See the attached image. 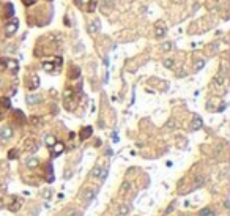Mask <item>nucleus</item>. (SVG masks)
Here are the masks:
<instances>
[{
	"label": "nucleus",
	"mask_w": 230,
	"mask_h": 216,
	"mask_svg": "<svg viewBox=\"0 0 230 216\" xmlns=\"http://www.w3.org/2000/svg\"><path fill=\"white\" fill-rule=\"evenodd\" d=\"M74 3L79 6L82 11H95L96 10V0H74Z\"/></svg>",
	"instance_id": "f257e3e1"
},
{
	"label": "nucleus",
	"mask_w": 230,
	"mask_h": 216,
	"mask_svg": "<svg viewBox=\"0 0 230 216\" xmlns=\"http://www.w3.org/2000/svg\"><path fill=\"white\" fill-rule=\"evenodd\" d=\"M43 68L47 73H58L60 68H61V59L57 57L55 59V63L54 62H43Z\"/></svg>",
	"instance_id": "f03ea898"
},
{
	"label": "nucleus",
	"mask_w": 230,
	"mask_h": 216,
	"mask_svg": "<svg viewBox=\"0 0 230 216\" xmlns=\"http://www.w3.org/2000/svg\"><path fill=\"white\" fill-rule=\"evenodd\" d=\"M17 27H19V21L17 19H11L10 22H6L5 24V37H13V35L16 33L17 30Z\"/></svg>",
	"instance_id": "7ed1b4c3"
},
{
	"label": "nucleus",
	"mask_w": 230,
	"mask_h": 216,
	"mask_svg": "<svg viewBox=\"0 0 230 216\" xmlns=\"http://www.w3.org/2000/svg\"><path fill=\"white\" fill-rule=\"evenodd\" d=\"M0 63L3 65V68L10 69V71H13V73H16V71H17V68H19L17 62H16V60H13V59H0Z\"/></svg>",
	"instance_id": "20e7f679"
},
{
	"label": "nucleus",
	"mask_w": 230,
	"mask_h": 216,
	"mask_svg": "<svg viewBox=\"0 0 230 216\" xmlns=\"http://www.w3.org/2000/svg\"><path fill=\"white\" fill-rule=\"evenodd\" d=\"M155 35H156L158 38H164L165 35H167V27L164 25L162 21L156 22V25H155Z\"/></svg>",
	"instance_id": "39448f33"
},
{
	"label": "nucleus",
	"mask_w": 230,
	"mask_h": 216,
	"mask_svg": "<svg viewBox=\"0 0 230 216\" xmlns=\"http://www.w3.org/2000/svg\"><path fill=\"white\" fill-rule=\"evenodd\" d=\"M11 136H13V129L10 126H5L3 129H0V137H2L3 141H8Z\"/></svg>",
	"instance_id": "423d86ee"
},
{
	"label": "nucleus",
	"mask_w": 230,
	"mask_h": 216,
	"mask_svg": "<svg viewBox=\"0 0 230 216\" xmlns=\"http://www.w3.org/2000/svg\"><path fill=\"white\" fill-rule=\"evenodd\" d=\"M87 30H88L90 35H95L96 32L99 30V22H98V21H93V22H90L88 27H87Z\"/></svg>",
	"instance_id": "0eeeda50"
},
{
	"label": "nucleus",
	"mask_w": 230,
	"mask_h": 216,
	"mask_svg": "<svg viewBox=\"0 0 230 216\" xmlns=\"http://www.w3.org/2000/svg\"><path fill=\"white\" fill-rule=\"evenodd\" d=\"M92 133H93V128L92 126H85V128L80 131V139H82V141H85L87 137L92 136Z\"/></svg>",
	"instance_id": "6e6552de"
},
{
	"label": "nucleus",
	"mask_w": 230,
	"mask_h": 216,
	"mask_svg": "<svg viewBox=\"0 0 230 216\" xmlns=\"http://www.w3.org/2000/svg\"><path fill=\"white\" fill-rule=\"evenodd\" d=\"M54 145H55V150L52 151V155H54V156H58V155H60V153H61V151H63V150H65V145H63V144H61V142H55Z\"/></svg>",
	"instance_id": "1a4fd4ad"
},
{
	"label": "nucleus",
	"mask_w": 230,
	"mask_h": 216,
	"mask_svg": "<svg viewBox=\"0 0 230 216\" xmlns=\"http://www.w3.org/2000/svg\"><path fill=\"white\" fill-rule=\"evenodd\" d=\"M39 101H41V96H38V95H29L27 96V104H36Z\"/></svg>",
	"instance_id": "9d476101"
},
{
	"label": "nucleus",
	"mask_w": 230,
	"mask_h": 216,
	"mask_svg": "<svg viewBox=\"0 0 230 216\" xmlns=\"http://www.w3.org/2000/svg\"><path fill=\"white\" fill-rule=\"evenodd\" d=\"M200 128H202V118L196 117V118H194V122H192V131H197Z\"/></svg>",
	"instance_id": "9b49d317"
},
{
	"label": "nucleus",
	"mask_w": 230,
	"mask_h": 216,
	"mask_svg": "<svg viewBox=\"0 0 230 216\" xmlns=\"http://www.w3.org/2000/svg\"><path fill=\"white\" fill-rule=\"evenodd\" d=\"M38 85H39V79H38V76H36V74H33V76H32V84L29 85V88L35 90V88H36Z\"/></svg>",
	"instance_id": "f8f14e48"
},
{
	"label": "nucleus",
	"mask_w": 230,
	"mask_h": 216,
	"mask_svg": "<svg viewBox=\"0 0 230 216\" xmlns=\"http://www.w3.org/2000/svg\"><path fill=\"white\" fill-rule=\"evenodd\" d=\"M92 175H93V177H99V178H101V175H102V169H101L99 166H95V167H93V170H92Z\"/></svg>",
	"instance_id": "ddd939ff"
},
{
	"label": "nucleus",
	"mask_w": 230,
	"mask_h": 216,
	"mask_svg": "<svg viewBox=\"0 0 230 216\" xmlns=\"http://www.w3.org/2000/svg\"><path fill=\"white\" fill-rule=\"evenodd\" d=\"M27 166H29V167H36V166H38V159H36V158L27 159Z\"/></svg>",
	"instance_id": "4468645a"
},
{
	"label": "nucleus",
	"mask_w": 230,
	"mask_h": 216,
	"mask_svg": "<svg viewBox=\"0 0 230 216\" xmlns=\"http://www.w3.org/2000/svg\"><path fill=\"white\" fill-rule=\"evenodd\" d=\"M55 144V137L54 136H46V145H49V147H52V145Z\"/></svg>",
	"instance_id": "2eb2a0df"
},
{
	"label": "nucleus",
	"mask_w": 230,
	"mask_h": 216,
	"mask_svg": "<svg viewBox=\"0 0 230 216\" xmlns=\"http://www.w3.org/2000/svg\"><path fill=\"white\" fill-rule=\"evenodd\" d=\"M200 216H214V213L210 210V208H205V210L200 211Z\"/></svg>",
	"instance_id": "dca6fc26"
},
{
	"label": "nucleus",
	"mask_w": 230,
	"mask_h": 216,
	"mask_svg": "<svg viewBox=\"0 0 230 216\" xmlns=\"http://www.w3.org/2000/svg\"><path fill=\"white\" fill-rule=\"evenodd\" d=\"M128 189H129V183H128V182H124V183L121 185V188H120V194H124Z\"/></svg>",
	"instance_id": "f3484780"
},
{
	"label": "nucleus",
	"mask_w": 230,
	"mask_h": 216,
	"mask_svg": "<svg viewBox=\"0 0 230 216\" xmlns=\"http://www.w3.org/2000/svg\"><path fill=\"white\" fill-rule=\"evenodd\" d=\"M93 197H95V191H87L85 192V199L87 200H92Z\"/></svg>",
	"instance_id": "a211bd4d"
},
{
	"label": "nucleus",
	"mask_w": 230,
	"mask_h": 216,
	"mask_svg": "<svg viewBox=\"0 0 230 216\" xmlns=\"http://www.w3.org/2000/svg\"><path fill=\"white\" fill-rule=\"evenodd\" d=\"M129 211V207H121L120 210H118V214H126Z\"/></svg>",
	"instance_id": "6ab92c4d"
},
{
	"label": "nucleus",
	"mask_w": 230,
	"mask_h": 216,
	"mask_svg": "<svg viewBox=\"0 0 230 216\" xmlns=\"http://www.w3.org/2000/svg\"><path fill=\"white\" fill-rule=\"evenodd\" d=\"M164 66H167V68H172V66H173V62H172V59H167V60H164Z\"/></svg>",
	"instance_id": "aec40b11"
},
{
	"label": "nucleus",
	"mask_w": 230,
	"mask_h": 216,
	"mask_svg": "<svg viewBox=\"0 0 230 216\" xmlns=\"http://www.w3.org/2000/svg\"><path fill=\"white\" fill-rule=\"evenodd\" d=\"M203 65H205V60H199L197 63H196V71H199V69L203 66Z\"/></svg>",
	"instance_id": "412c9836"
},
{
	"label": "nucleus",
	"mask_w": 230,
	"mask_h": 216,
	"mask_svg": "<svg viewBox=\"0 0 230 216\" xmlns=\"http://www.w3.org/2000/svg\"><path fill=\"white\" fill-rule=\"evenodd\" d=\"M172 46H173L172 43H164V44H162V49H164V51H170Z\"/></svg>",
	"instance_id": "4be33fe9"
},
{
	"label": "nucleus",
	"mask_w": 230,
	"mask_h": 216,
	"mask_svg": "<svg viewBox=\"0 0 230 216\" xmlns=\"http://www.w3.org/2000/svg\"><path fill=\"white\" fill-rule=\"evenodd\" d=\"M47 173H52V166H51V164H47ZM47 182H52V175H49Z\"/></svg>",
	"instance_id": "5701e85b"
},
{
	"label": "nucleus",
	"mask_w": 230,
	"mask_h": 216,
	"mask_svg": "<svg viewBox=\"0 0 230 216\" xmlns=\"http://www.w3.org/2000/svg\"><path fill=\"white\" fill-rule=\"evenodd\" d=\"M43 197H44V199H51V191L46 189V191L43 192Z\"/></svg>",
	"instance_id": "b1692460"
},
{
	"label": "nucleus",
	"mask_w": 230,
	"mask_h": 216,
	"mask_svg": "<svg viewBox=\"0 0 230 216\" xmlns=\"http://www.w3.org/2000/svg\"><path fill=\"white\" fill-rule=\"evenodd\" d=\"M14 156H17V151H16V150H11V151H10V155H8V158H10V159H13Z\"/></svg>",
	"instance_id": "393cba45"
},
{
	"label": "nucleus",
	"mask_w": 230,
	"mask_h": 216,
	"mask_svg": "<svg viewBox=\"0 0 230 216\" xmlns=\"http://www.w3.org/2000/svg\"><path fill=\"white\" fill-rule=\"evenodd\" d=\"M35 2H36V0H24L25 5H32V3H35Z\"/></svg>",
	"instance_id": "a878e982"
},
{
	"label": "nucleus",
	"mask_w": 230,
	"mask_h": 216,
	"mask_svg": "<svg viewBox=\"0 0 230 216\" xmlns=\"http://www.w3.org/2000/svg\"><path fill=\"white\" fill-rule=\"evenodd\" d=\"M73 216H82V213H73Z\"/></svg>",
	"instance_id": "bb28decb"
},
{
	"label": "nucleus",
	"mask_w": 230,
	"mask_h": 216,
	"mask_svg": "<svg viewBox=\"0 0 230 216\" xmlns=\"http://www.w3.org/2000/svg\"><path fill=\"white\" fill-rule=\"evenodd\" d=\"M0 120H2V112H0Z\"/></svg>",
	"instance_id": "cd10ccee"
}]
</instances>
